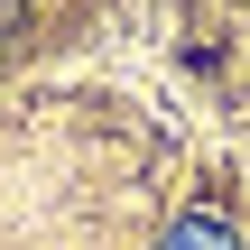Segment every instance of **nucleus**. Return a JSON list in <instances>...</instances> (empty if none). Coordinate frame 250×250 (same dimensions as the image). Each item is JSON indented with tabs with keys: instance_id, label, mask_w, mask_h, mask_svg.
Returning <instances> with one entry per match:
<instances>
[{
	"instance_id": "f257e3e1",
	"label": "nucleus",
	"mask_w": 250,
	"mask_h": 250,
	"mask_svg": "<svg viewBox=\"0 0 250 250\" xmlns=\"http://www.w3.org/2000/svg\"><path fill=\"white\" fill-rule=\"evenodd\" d=\"M158 250H241V232H232L223 213H176V223L158 232Z\"/></svg>"
}]
</instances>
